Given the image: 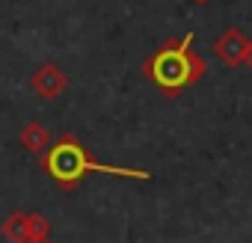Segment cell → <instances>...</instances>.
I'll return each mask as SVG.
<instances>
[{
  "mask_svg": "<svg viewBox=\"0 0 252 243\" xmlns=\"http://www.w3.org/2000/svg\"><path fill=\"white\" fill-rule=\"evenodd\" d=\"M42 169L63 187L71 190L77 187V181L89 172H104V175H119V178H134V181H149L152 172L149 169H128V166H107L92 160V154L74 140V137H60L51 149L42 152Z\"/></svg>",
  "mask_w": 252,
  "mask_h": 243,
  "instance_id": "6da1fadb",
  "label": "cell"
},
{
  "mask_svg": "<svg viewBox=\"0 0 252 243\" xmlns=\"http://www.w3.org/2000/svg\"><path fill=\"white\" fill-rule=\"evenodd\" d=\"M193 33H187L181 42H175V45H160L152 57H149V62L143 65V71H146V77H152L155 83H158V89L166 95V98H178L187 86H196L202 77H205V71H208V62L199 57V54H193L190 48H193Z\"/></svg>",
  "mask_w": 252,
  "mask_h": 243,
  "instance_id": "7a4b0ae2",
  "label": "cell"
},
{
  "mask_svg": "<svg viewBox=\"0 0 252 243\" xmlns=\"http://www.w3.org/2000/svg\"><path fill=\"white\" fill-rule=\"evenodd\" d=\"M65 86H68V77H65V71H63L57 62H42V65L33 71V77H30V89H33L42 101L60 98V95L65 92Z\"/></svg>",
  "mask_w": 252,
  "mask_h": 243,
  "instance_id": "3957f363",
  "label": "cell"
},
{
  "mask_svg": "<svg viewBox=\"0 0 252 243\" xmlns=\"http://www.w3.org/2000/svg\"><path fill=\"white\" fill-rule=\"evenodd\" d=\"M246 48H249V39H246V33L237 30V27H228V30L214 42V54H217V60L225 62V65H243Z\"/></svg>",
  "mask_w": 252,
  "mask_h": 243,
  "instance_id": "277c9868",
  "label": "cell"
},
{
  "mask_svg": "<svg viewBox=\"0 0 252 243\" xmlns=\"http://www.w3.org/2000/svg\"><path fill=\"white\" fill-rule=\"evenodd\" d=\"M18 140H21V149L24 152L42 154L51 146V131L42 125V122H27V125L21 128V134H18Z\"/></svg>",
  "mask_w": 252,
  "mask_h": 243,
  "instance_id": "5b68a950",
  "label": "cell"
},
{
  "mask_svg": "<svg viewBox=\"0 0 252 243\" xmlns=\"http://www.w3.org/2000/svg\"><path fill=\"white\" fill-rule=\"evenodd\" d=\"M0 231H3V237H9L12 243H24V240H27V213H24V211H12V213L3 219Z\"/></svg>",
  "mask_w": 252,
  "mask_h": 243,
  "instance_id": "8992f818",
  "label": "cell"
},
{
  "mask_svg": "<svg viewBox=\"0 0 252 243\" xmlns=\"http://www.w3.org/2000/svg\"><path fill=\"white\" fill-rule=\"evenodd\" d=\"M27 237H51V219L45 213H27Z\"/></svg>",
  "mask_w": 252,
  "mask_h": 243,
  "instance_id": "52a82bcc",
  "label": "cell"
},
{
  "mask_svg": "<svg viewBox=\"0 0 252 243\" xmlns=\"http://www.w3.org/2000/svg\"><path fill=\"white\" fill-rule=\"evenodd\" d=\"M243 65L252 68V39H249V48H246V57H243Z\"/></svg>",
  "mask_w": 252,
  "mask_h": 243,
  "instance_id": "ba28073f",
  "label": "cell"
},
{
  "mask_svg": "<svg viewBox=\"0 0 252 243\" xmlns=\"http://www.w3.org/2000/svg\"><path fill=\"white\" fill-rule=\"evenodd\" d=\"M24 243H54V240L51 237H27Z\"/></svg>",
  "mask_w": 252,
  "mask_h": 243,
  "instance_id": "9c48e42d",
  "label": "cell"
},
{
  "mask_svg": "<svg viewBox=\"0 0 252 243\" xmlns=\"http://www.w3.org/2000/svg\"><path fill=\"white\" fill-rule=\"evenodd\" d=\"M196 6H208V3H214V0H193Z\"/></svg>",
  "mask_w": 252,
  "mask_h": 243,
  "instance_id": "30bf717a",
  "label": "cell"
}]
</instances>
